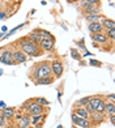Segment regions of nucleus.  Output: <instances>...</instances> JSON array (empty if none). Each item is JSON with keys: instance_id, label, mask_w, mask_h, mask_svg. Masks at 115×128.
Here are the masks:
<instances>
[{"instance_id": "nucleus-1", "label": "nucleus", "mask_w": 115, "mask_h": 128, "mask_svg": "<svg viewBox=\"0 0 115 128\" xmlns=\"http://www.w3.org/2000/svg\"><path fill=\"white\" fill-rule=\"evenodd\" d=\"M17 43L20 46V50L24 52L26 56L28 55L29 56H41L42 55V48H41V46H39V43L32 40L28 36L18 39Z\"/></svg>"}, {"instance_id": "nucleus-2", "label": "nucleus", "mask_w": 115, "mask_h": 128, "mask_svg": "<svg viewBox=\"0 0 115 128\" xmlns=\"http://www.w3.org/2000/svg\"><path fill=\"white\" fill-rule=\"evenodd\" d=\"M51 76H52V72H51V66L48 62L37 63L32 69L30 74H29V77L33 81H37L38 78H43V77H51Z\"/></svg>"}, {"instance_id": "nucleus-3", "label": "nucleus", "mask_w": 115, "mask_h": 128, "mask_svg": "<svg viewBox=\"0 0 115 128\" xmlns=\"http://www.w3.org/2000/svg\"><path fill=\"white\" fill-rule=\"evenodd\" d=\"M0 63L7 64V66H13L14 59H13V51L10 48H3L0 50Z\"/></svg>"}, {"instance_id": "nucleus-4", "label": "nucleus", "mask_w": 115, "mask_h": 128, "mask_svg": "<svg viewBox=\"0 0 115 128\" xmlns=\"http://www.w3.org/2000/svg\"><path fill=\"white\" fill-rule=\"evenodd\" d=\"M50 66H51V72L55 74V77L56 78L62 77L63 72H64V66H63V63L60 60H52L50 63Z\"/></svg>"}, {"instance_id": "nucleus-5", "label": "nucleus", "mask_w": 115, "mask_h": 128, "mask_svg": "<svg viewBox=\"0 0 115 128\" xmlns=\"http://www.w3.org/2000/svg\"><path fill=\"white\" fill-rule=\"evenodd\" d=\"M81 8H82V10H84L86 14L100 13V10H101L100 3H98V4H88V3L85 2V0H82V2H81Z\"/></svg>"}, {"instance_id": "nucleus-6", "label": "nucleus", "mask_w": 115, "mask_h": 128, "mask_svg": "<svg viewBox=\"0 0 115 128\" xmlns=\"http://www.w3.org/2000/svg\"><path fill=\"white\" fill-rule=\"evenodd\" d=\"M72 122L74 126H77L78 128H92V123L89 119H84V118H78L76 114L72 112Z\"/></svg>"}, {"instance_id": "nucleus-7", "label": "nucleus", "mask_w": 115, "mask_h": 128, "mask_svg": "<svg viewBox=\"0 0 115 128\" xmlns=\"http://www.w3.org/2000/svg\"><path fill=\"white\" fill-rule=\"evenodd\" d=\"M90 37L96 43H100V44H107L108 43V38L106 37L105 33H94V34H90Z\"/></svg>"}, {"instance_id": "nucleus-8", "label": "nucleus", "mask_w": 115, "mask_h": 128, "mask_svg": "<svg viewBox=\"0 0 115 128\" xmlns=\"http://www.w3.org/2000/svg\"><path fill=\"white\" fill-rule=\"evenodd\" d=\"M13 59H14V63L16 64H22V63L26 62L28 56L21 50H16V51H13Z\"/></svg>"}, {"instance_id": "nucleus-9", "label": "nucleus", "mask_w": 115, "mask_h": 128, "mask_svg": "<svg viewBox=\"0 0 115 128\" xmlns=\"http://www.w3.org/2000/svg\"><path fill=\"white\" fill-rule=\"evenodd\" d=\"M39 46H41L42 50L46 51H52L55 48V40H50V39H42L39 42Z\"/></svg>"}, {"instance_id": "nucleus-10", "label": "nucleus", "mask_w": 115, "mask_h": 128, "mask_svg": "<svg viewBox=\"0 0 115 128\" xmlns=\"http://www.w3.org/2000/svg\"><path fill=\"white\" fill-rule=\"evenodd\" d=\"M88 29L92 34L94 33H103V26L101 25V22H89Z\"/></svg>"}, {"instance_id": "nucleus-11", "label": "nucleus", "mask_w": 115, "mask_h": 128, "mask_svg": "<svg viewBox=\"0 0 115 128\" xmlns=\"http://www.w3.org/2000/svg\"><path fill=\"white\" fill-rule=\"evenodd\" d=\"M73 114H76L78 118H84V119H89V112L86 111V108L84 106H77L73 110Z\"/></svg>"}, {"instance_id": "nucleus-12", "label": "nucleus", "mask_w": 115, "mask_h": 128, "mask_svg": "<svg viewBox=\"0 0 115 128\" xmlns=\"http://www.w3.org/2000/svg\"><path fill=\"white\" fill-rule=\"evenodd\" d=\"M89 118H92V120H93L96 124H100V123H102V122L105 120V114H103V112H97V111H94L93 114L89 115Z\"/></svg>"}, {"instance_id": "nucleus-13", "label": "nucleus", "mask_w": 115, "mask_h": 128, "mask_svg": "<svg viewBox=\"0 0 115 128\" xmlns=\"http://www.w3.org/2000/svg\"><path fill=\"white\" fill-rule=\"evenodd\" d=\"M101 25L103 26V29H115V22L111 18H107V17H103L101 20Z\"/></svg>"}, {"instance_id": "nucleus-14", "label": "nucleus", "mask_w": 115, "mask_h": 128, "mask_svg": "<svg viewBox=\"0 0 115 128\" xmlns=\"http://www.w3.org/2000/svg\"><path fill=\"white\" fill-rule=\"evenodd\" d=\"M18 127L20 128H28V127H30V115H29V114L22 115V118L18 120Z\"/></svg>"}, {"instance_id": "nucleus-15", "label": "nucleus", "mask_w": 115, "mask_h": 128, "mask_svg": "<svg viewBox=\"0 0 115 128\" xmlns=\"http://www.w3.org/2000/svg\"><path fill=\"white\" fill-rule=\"evenodd\" d=\"M85 18L88 22H100L103 18V16L101 13H92V14H86Z\"/></svg>"}, {"instance_id": "nucleus-16", "label": "nucleus", "mask_w": 115, "mask_h": 128, "mask_svg": "<svg viewBox=\"0 0 115 128\" xmlns=\"http://www.w3.org/2000/svg\"><path fill=\"white\" fill-rule=\"evenodd\" d=\"M2 115L4 119H10L14 116V108L13 107H4L2 110Z\"/></svg>"}, {"instance_id": "nucleus-17", "label": "nucleus", "mask_w": 115, "mask_h": 128, "mask_svg": "<svg viewBox=\"0 0 115 128\" xmlns=\"http://www.w3.org/2000/svg\"><path fill=\"white\" fill-rule=\"evenodd\" d=\"M28 37L30 38L32 40H34V42H37V43H39V42L42 40V37H41V34H39V30H38V29L33 30L32 33H29Z\"/></svg>"}, {"instance_id": "nucleus-18", "label": "nucleus", "mask_w": 115, "mask_h": 128, "mask_svg": "<svg viewBox=\"0 0 115 128\" xmlns=\"http://www.w3.org/2000/svg\"><path fill=\"white\" fill-rule=\"evenodd\" d=\"M105 111L108 115H115V102H106Z\"/></svg>"}, {"instance_id": "nucleus-19", "label": "nucleus", "mask_w": 115, "mask_h": 128, "mask_svg": "<svg viewBox=\"0 0 115 128\" xmlns=\"http://www.w3.org/2000/svg\"><path fill=\"white\" fill-rule=\"evenodd\" d=\"M101 100H102L101 97H90V98H89V102H88V104H89L90 107H93V110L96 111V107L98 106V103L101 102Z\"/></svg>"}, {"instance_id": "nucleus-20", "label": "nucleus", "mask_w": 115, "mask_h": 128, "mask_svg": "<svg viewBox=\"0 0 115 128\" xmlns=\"http://www.w3.org/2000/svg\"><path fill=\"white\" fill-rule=\"evenodd\" d=\"M39 30V34H41V37H42V39H50V40H55V37L51 34L50 32H47V30H43V29H38Z\"/></svg>"}, {"instance_id": "nucleus-21", "label": "nucleus", "mask_w": 115, "mask_h": 128, "mask_svg": "<svg viewBox=\"0 0 115 128\" xmlns=\"http://www.w3.org/2000/svg\"><path fill=\"white\" fill-rule=\"evenodd\" d=\"M43 119H46V115L44 114H38V115H32V118H30V124H37L38 122H41V120H43Z\"/></svg>"}, {"instance_id": "nucleus-22", "label": "nucleus", "mask_w": 115, "mask_h": 128, "mask_svg": "<svg viewBox=\"0 0 115 128\" xmlns=\"http://www.w3.org/2000/svg\"><path fill=\"white\" fill-rule=\"evenodd\" d=\"M52 81H54L52 77H43V78H38L36 81V84L37 85H48V84L52 82Z\"/></svg>"}, {"instance_id": "nucleus-23", "label": "nucleus", "mask_w": 115, "mask_h": 128, "mask_svg": "<svg viewBox=\"0 0 115 128\" xmlns=\"http://www.w3.org/2000/svg\"><path fill=\"white\" fill-rule=\"evenodd\" d=\"M33 101L36 103H38V104H41V106H48L50 104V102L47 100H44V98H34Z\"/></svg>"}, {"instance_id": "nucleus-24", "label": "nucleus", "mask_w": 115, "mask_h": 128, "mask_svg": "<svg viewBox=\"0 0 115 128\" xmlns=\"http://www.w3.org/2000/svg\"><path fill=\"white\" fill-rule=\"evenodd\" d=\"M105 106H106V101L101 100V102L98 103V106L96 107V111L97 112H105Z\"/></svg>"}, {"instance_id": "nucleus-25", "label": "nucleus", "mask_w": 115, "mask_h": 128, "mask_svg": "<svg viewBox=\"0 0 115 128\" xmlns=\"http://www.w3.org/2000/svg\"><path fill=\"white\" fill-rule=\"evenodd\" d=\"M89 98H90V97H84V98H80L78 101H76V106H85V104H88V102H89Z\"/></svg>"}, {"instance_id": "nucleus-26", "label": "nucleus", "mask_w": 115, "mask_h": 128, "mask_svg": "<svg viewBox=\"0 0 115 128\" xmlns=\"http://www.w3.org/2000/svg\"><path fill=\"white\" fill-rule=\"evenodd\" d=\"M106 37L108 39H111V42H112L114 38H115V29H107L106 30Z\"/></svg>"}, {"instance_id": "nucleus-27", "label": "nucleus", "mask_w": 115, "mask_h": 128, "mask_svg": "<svg viewBox=\"0 0 115 128\" xmlns=\"http://www.w3.org/2000/svg\"><path fill=\"white\" fill-rule=\"evenodd\" d=\"M71 55H72L73 59H76V60H81V56L78 55V51H77V50L71 48Z\"/></svg>"}, {"instance_id": "nucleus-28", "label": "nucleus", "mask_w": 115, "mask_h": 128, "mask_svg": "<svg viewBox=\"0 0 115 128\" xmlns=\"http://www.w3.org/2000/svg\"><path fill=\"white\" fill-rule=\"evenodd\" d=\"M90 66H97V67H101L102 63L98 62V60H90Z\"/></svg>"}, {"instance_id": "nucleus-29", "label": "nucleus", "mask_w": 115, "mask_h": 128, "mask_svg": "<svg viewBox=\"0 0 115 128\" xmlns=\"http://www.w3.org/2000/svg\"><path fill=\"white\" fill-rule=\"evenodd\" d=\"M4 124H5V119L3 118V115L0 114V127H4Z\"/></svg>"}, {"instance_id": "nucleus-30", "label": "nucleus", "mask_w": 115, "mask_h": 128, "mask_svg": "<svg viewBox=\"0 0 115 128\" xmlns=\"http://www.w3.org/2000/svg\"><path fill=\"white\" fill-rule=\"evenodd\" d=\"M88 4H98L100 3V0H85Z\"/></svg>"}, {"instance_id": "nucleus-31", "label": "nucleus", "mask_w": 115, "mask_h": 128, "mask_svg": "<svg viewBox=\"0 0 115 128\" xmlns=\"http://www.w3.org/2000/svg\"><path fill=\"white\" fill-rule=\"evenodd\" d=\"M108 116H110V118H108V119H110V123L114 126V123H115V115H108Z\"/></svg>"}, {"instance_id": "nucleus-32", "label": "nucleus", "mask_w": 115, "mask_h": 128, "mask_svg": "<svg viewBox=\"0 0 115 128\" xmlns=\"http://www.w3.org/2000/svg\"><path fill=\"white\" fill-rule=\"evenodd\" d=\"M108 100H110V102H115V97H114V94H110V96H108Z\"/></svg>"}, {"instance_id": "nucleus-33", "label": "nucleus", "mask_w": 115, "mask_h": 128, "mask_svg": "<svg viewBox=\"0 0 115 128\" xmlns=\"http://www.w3.org/2000/svg\"><path fill=\"white\" fill-rule=\"evenodd\" d=\"M21 118H22V115H21V114H17V115H16V118H14V119H16V120H20Z\"/></svg>"}, {"instance_id": "nucleus-34", "label": "nucleus", "mask_w": 115, "mask_h": 128, "mask_svg": "<svg viewBox=\"0 0 115 128\" xmlns=\"http://www.w3.org/2000/svg\"><path fill=\"white\" fill-rule=\"evenodd\" d=\"M68 3H76V2H78V0H67Z\"/></svg>"}, {"instance_id": "nucleus-35", "label": "nucleus", "mask_w": 115, "mask_h": 128, "mask_svg": "<svg viewBox=\"0 0 115 128\" xmlns=\"http://www.w3.org/2000/svg\"><path fill=\"white\" fill-rule=\"evenodd\" d=\"M4 106H5V104H4V102H0V107H2V108H4Z\"/></svg>"}, {"instance_id": "nucleus-36", "label": "nucleus", "mask_w": 115, "mask_h": 128, "mask_svg": "<svg viewBox=\"0 0 115 128\" xmlns=\"http://www.w3.org/2000/svg\"><path fill=\"white\" fill-rule=\"evenodd\" d=\"M4 17H5V14H4V13H0V18H4Z\"/></svg>"}, {"instance_id": "nucleus-37", "label": "nucleus", "mask_w": 115, "mask_h": 128, "mask_svg": "<svg viewBox=\"0 0 115 128\" xmlns=\"http://www.w3.org/2000/svg\"><path fill=\"white\" fill-rule=\"evenodd\" d=\"M59 128H62V126H59Z\"/></svg>"}, {"instance_id": "nucleus-38", "label": "nucleus", "mask_w": 115, "mask_h": 128, "mask_svg": "<svg viewBox=\"0 0 115 128\" xmlns=\"http://www.w3.org/2000/svg\"><path fill=\"white\" fill-rule=\"evenodd\" d=\"M0 4H2V0H0Z\"/></svg>"}]
</instances>
